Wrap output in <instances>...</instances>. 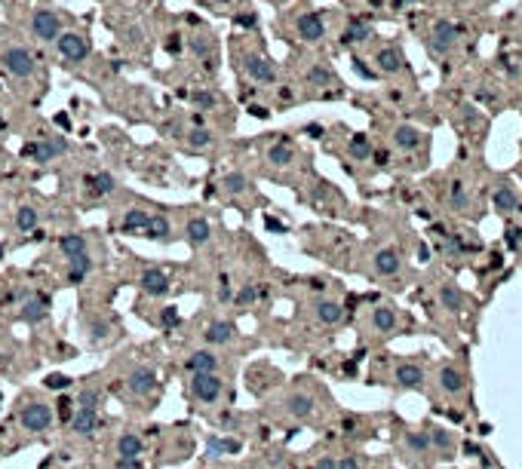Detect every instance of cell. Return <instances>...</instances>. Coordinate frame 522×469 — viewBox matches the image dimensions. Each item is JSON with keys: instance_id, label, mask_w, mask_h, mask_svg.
<instances>
[{"instance_id": "52", "label": "cell", "mask_w": 522, "mask_h": 469, "mask_svg": "<svg viewBox=\"0 0 522 469\" xmlns=\"http://www.w3.org/2000/svg\"><path fill=\"white\" fill-rule=\"evenodd\" d=\"M218 298L230 301V279H228V276H221V279H218Z\"/></svg>"}, {"instance_id": "55", "label": "cell", "mask_w": 522, "mask_h": 469, "mask_svg": "<svg viewBox=\"0 0 522 469\" xmlns=\"http://www.w3.org/2000/svg\"><path fill=\"white\" fill-rule=\"evenodd\" d=\"M316 469H338V460H335V457H323L320 464H316Z\"/></svg>"}, {"instance_id": "12", "label": "cell", "mask_w": 522, "mask_h": 469, "mask_svg": "<svg viewBox=\"0 0 522 469\" xmlns=\"http://www.w3.org/2000/svg\"><path fill=\"white\" fill-rule=\"evenodd\" d=\"M393 378H396V384H400V387L421 389V387H424V368H421L418 362H400Z\"/></svg>"}, {"instance_id": "61", "label": "cell", "mask_w": 522, "mask_h": 469, "mask_svg": "<svg viewBox=\"0 0 522 469\" xmlns=\"http://www.w3.org/2000/svg\"><path fill=\"white\" fill-rule=\"evenodd\" d=\"M215 3H228V0H215Z\"/></svg>"}, {"instance_id": "51", "label": "cell", "mask_w": 522, "mask_h": 469, "mask_svg": "<svg viewBox=\"0 0 522 469\" xmlns=\"http://www.w3.org/2000/svg\"><path fill=\"white\" fill-rule=\"evenodd\" d=\"M114 469H142V460L138 457H120Z\"/></svg>"}, {"instance_id": "6", "label": "cell", "mask_w": 522, "mask_h": 469, "mask_svg": "<svg viewBox=\"0 0 522 469\" xmlns=\"http://www.w3.org/2000/svg\"><path fill=\"white\" fill-rule=\"evenodd\" d=\"M243 68H246V74L252 77L255 83H274L276 80L274 62H270L268 56H261V52H249V56H243Z\"/></svg>"}, {"instance_id": "7", "label": "cell", "mask_w": 522, "mask_h": 469, "mask_svg": "<svg viewBox=\"0 0 522 469\" xmlns=\"http://www.w3.org/2000/svg\"><path fill=\"white\" fill-rule=\"evenodd\" d=\"M221 387H224V380L218 378L215 371H209V374H194V380H191V389H194V396L200 402H215L218 396H221Z\"/></svg>"}, {"instance_id": "8", "label": "cell", "mask_w": 522, "mask_h": 469, "mask_svg": "<svg viewBox=\"0 0 522 469\" xmlns=\"http://www.w3.org/2000/svg\"><path fill=\"white\" fill-rule=\"evenodd\" d=\"M19 420H22V426L28 429V433H43V429H50V424H52V411H50V405L34 402V405L25 408Z\"/></svg>"}, {"instance_id": "34", "label": "cell", "mask_w": 522, "mask_h": 469, "mask_svg": "<svg viewBox=\"0 0 522 469\" xmlns=\"http://www.w3.org/2000/svg\"><path fill=\"white\" fill-rule=\"evenodd\" d=\"M406 451L415 454V457H427V454L433 451L427 433H406Z\"/></svg>"}, {"instance_id": "36", "label": "cell", "mask_w": 522, "mask_h": 469, "mask_svg": "<svg viewBox=\"0 0 522 469\" xmlns=\"http://www.w3.org/2000/svg\"><path fill=\"white\" fill-rule=\"evenodd\" d=\"M117 454H120V457H138V454H142V439H138L135 433H123L120 439H117Z\"/></svg>"}, {"instance_id": "47", "label": "cell", "mask_w": 522, "mask_h": 469, "mask_svg": "<svg viewBox=\"0 0 522 469\" xmlns=\"http://www.w3.org/2000/svg\"><path fill=\"white\" fill-rule=\"evenodd\" d=\"M160 322H163L166 328H175V325H178V310H175V307H163Z\"/></svg>"}, {"instance_id": "40", "label": "cell", "mask_w": 522, "mask_h": 469, "mask_svg": "<svg viewBox=\"0 0 522 469\" xmlns=\"http://www.w3.org/2000/svg\"><path fill=\"white\" fill-rule=\"evenodd\" d=\"M188 144H191L194 150H206L209 144H213V132L203 129V126H194V129L188 132Z\"/></svg>"}, {"instance_id": "17", "label": "cell", "mask_w": 522, "mask_h": 469, "mask_svg": "<svg viewBox=\"0 0 522 469\" xmlns=\"http://www.w3.org/2000/svg\"><path fill=\"white\" fill-rule=\"evenodd\" d=\"M184 365H188V371H194V374H209L218 368V356L209 353V350H197V353H191V359L184 362Z\"/></svg>"}, {"instance_id": "56", "label": "cell", "mask_w": 522, "mask_h": 469, "mask_svg": "<svg viewBox=\"0 0 522 469\" xmlns=\"http://www.w3.org/2000/svg\"><path fill=\"white\" fill-rule=\"evenodd\" d=\"M105 334H108V328H105V325H98V322H96V325H92V341H102Z\"/></svg>"}, {"instance_id": "9", "label": "cell", "mask_w": 522, "mask_h": 469, "mask_svg": "<svg viewBox=\"0 0 522 469\" xmlns=\"http://www.w3.org/2000/svg\"><path fill=\"white\" fill-rule=\"evenodd\" d=\"M157 384V371L151 365H135L127 378V389L132 396H148Z\"/></svg>"}, {"instance_id": "22", "label": "cell", "mask_w": 522, "mask_h": 469, "mask_svg": "<svg viewBox=\"0 0 522 469\" xmlns=\"http://www.w3.org/2000/svg\"><path fill=\"white\" fill-rule=\"evenodd\" d=\"M286 411L292 414V417L305 420V417H310V414H314V399H310V396H305V393H292V396L286 399Z\"/></svg>"}, {"instance_id": "60", "label": "cell", "mask_w": 522, "mask_h": 469, "mask_svg": "<svg viewBox=\"0 0 522 469\" xmlns=\"http://www.w3.org/2000/svg\"><path fill=\"white\" fill-rule=\"evenodd\" d=\"M0 129H6V120H3V114H0Z\"/></svg>"}, {"instance_id": "23", "label": "cell", "mask_w": 522, "mask_h": 469, "mask_svg": "<svg viewBox=\"0 0 522 469\" xmlns=\"http://www.w3.org/2000/svg\"><path fill=\"white\" fill-rule=\"evenodd\" d=\"M249 187H252V181H249V175H243V172H228V175L221 178V194H228V196L246 194Z\"/></svg>"}, {"instance_id": "49", "label": "cell", "mask_w": 522, "mask_h": 469, "mask_svg": "<svg viewBox=\"0 0 522 469\" xmlns=\"http://www.w3.org/2000/svg\"><path fill=\"white\" fill-rule=\"evenodd\" d=\"M56 408H58V417H62V420H68V424H71V417H74V411H71V408H74V405H71L68 399H62Z\"/></svg>"}, {"instance_id": "13", "label": "cell", "mask_w": 522, "mask_h": 469, "mask_svg": "<svg viewBox=\"0 0 522 469\" xmlns=\"http://www.w3.org/2000/svg\"><path fill=\"white\" fill-rule=\"evenodd\" d=\"M314 316L323 322V325H338V322L345 319V307H341L338 301H316Z\"/></svg>"}, {"instance_id": "38", "label": "cell", "mask_w": 522, "mask_h": 469, "mask_svg": "<svg viewBox=\"0 0 522 469\" xmlns=\"http://www.w3.org/2000/svg\"><path fill=\"white\" fill-rule=\"evenodd\" d=\"M347 150H350L354 160H369V157H372V141H369L366 135H354L347 144Z\"/></svg>"}, {"instance_id": "28", "label": "cell", "mask_w": 522, "mask_h": 469, "mask_svg": "<svg viewBox=\"0 0 522 469\" xmlns=\"http://www.w3.org/2000/svg\"><path fill=\"white\" fill-rule=\"evenodd\" d=\"M427 439H431V448H433V451H442V454L455 451V435L448 433V429H442V426L427 429Z\"/></svg>"}, {"instance_id": "57", "label": "cell", "mask_w": 522, "mask_h": 469, "mask_svg": "<svg viewBox=\"0 0 522 469\" xmlns=\"http://www.w3.org/2000/svg\"><path fill=\"white\" fill-rule=\"evenodd\" d=\"M249 114L259 117V120H264V117H268V108H261V104H252V108H249Z\"/></svg>"}, {"instance_id": "16", "label": "cell", "mask_w": 522, "mask_h": 469, "mask_svg": "<svg viewBox=\"0 0 522 469\" xmlns=\"http://www.w3.org/2000/svg\"><path fill=\"white\" fill-rule=\"evenodd\" d=\"M142 288L151 295V298H163V295H169V279H166V273H160V270H144Z\"/></svg>"}, {"instance_id": "41", "label": "cell", "mask_w": 522, "mask_h": 469, "mask_svg": "<svg viewBox=\"0 0 522 469\" xmlns=\"http://www.w3.org/2000/svg\"><path fill=\"white\" fill-rule=\"evenodd\" d=\"M102 405V393H98V389H80V393H77V408H89V411H96V408Z\"/></svg>"}, {"instance_id": "42", "label": "cell", "mask_w": 522, "mask_h": 469, "mask_svg": "<svg viewBox=\"0 0 522 469\" xmlns=\"http://www.w3.org/2000/svg\"><path fill=\"white\" fill-rule=\"evenodd\" d=\"M209 451L213 454H237L240 451V442L237 439H209Z\"/></svg>"}, {"instance_id": "24", "label": "cell", "mask_w": 522, "mask_h": 469, "mask_svg": "<svg viewBox=\"0 0 522 469\" xmlns=\"http://www.w3.org/2000/svg\"><path fill=\"white\" fill-rule=\"evenodd\" d=\"M375 65H378V71H384V74H396V71L402 68V58L393 46H384V49L375 52Z\"/></svg>"}, {"instance_id": "32", "label": "cell", "mask_w": 522, "mask_h": 469, "mask_svg": "<svg viewBox=\"0 0 522 469\" xmlns=\"http://www.w3.org/2000/svg\"><path fill=\"white\" fill-rule=\"evenodd\" d=\"M22 319L37 325V322L46 319V298H28L22 304Z\"/></svg>"}, {"instance_id": "44", "label": "cell", "mask_w": 522, "mask_h": 469, "mask_svg": "<svg viewBox=\"0 0 522 469\" xmlns=\"http://www.w3.org/2000/svg\"><path fill=\"white\" fill-rule=\"evenodd\" d=\"M191 98H194V104H197L200 111H209V108L215 104V95H213V92H206V89H197Z\"/></svg>"}, {"instance_id": "43", "label": "cell", "mask_w": 522, "mask_h": 469, "mask_svg": "<svg viewBox=\"0 0 522 469\" xmlns=\"http://www.w3.org/2000/svg\"><path fill=\"white\" fill-rule=\"evenodd\" d=\"M43 384H46V389H68L74 380H71L68 374H46Z\"/></svg>"}, {"instance_id": "59", "label": "cell", "mask_w": 522, "mask_h": 469, "mask_svg": "<svg viewBox=\"0 0 522 469\" xmlns=\"http://www.w3.org/2000/svg\"><path fill=\"white\" fill-rule=\"evenodd\" d=\"M516 242H519V230L510 227V246H516Z\"/></svg>"}, {"instance_id": "20", "label": "cell", "mask_w": 522, "mask_h": 469, "mask_svg": "<svg viewBox=\"0 0 522 469\" xmlns=\"http://www.w3.org/2000/svg\"><path fill=\"white\" fill-rule=\"evenodd\" d=\"M439 301H442V307L448 310V313H461L464 310V292H461L458 286H452V282H446V286H439Z\"/></svg>"}, {"instance_id": "10", "label": "cell", "mask_w": 522, "mask_h": 469, "mask_svg": "<svg viewBox=\"0 0 522 469\" xmlns=\"http://www.w3.org/2000/svg\"><path fill=\"white\" fill-rule=\"evenodd\" d=\"M295 28H298L301 41H307V43H320L323 34H326V25H323V19L316 16V12H305V16H298Z\"/></svg>"}, {"instance_id": "19", "label": "cell", "mask_w": 522, "mask_h": 469, "mask_svg": "<svg viewBox=\"0 0 522 469\" xmlns=\"http://www.w3.org/2000/svg\"><path fill=\"white\" fill-rule=\"evenodd\" d=\"M396 310L393 307H375L372 310V328L378 334H391V332H396Z\"/></svg>"}, {"instance_id": "31", "label": "cell", "mask_w": 522, "mask_h": 469, "mask_svg": "<svg viewBox=\"0 0 522 469\" xmlns=\"http://www.w3.org/2000/svg\"><path fill=\"white\" fill-rule=\"evenodd\" d=\"M234 334H237V328L230 325V322H224V319H218V322H213V325L206 328V341L209 343H230L234 341Z\"/></svg>"}, {"instance_id": "14", "label": "cell", "mask_w": 522, "mask_h": 469, "mask_svg": "<svg viewBox=\"0 0 522 469\" xmlns=\"http://www.w3.org/2000/svg\"><path fill=\"white\" fill-rule=\"evenodd\" d=\"M98 426H102V417H98V411H89V408H77V414L71 417V429L80 435H92Z\"/></svg>"}, {"instance_id": "1", "label": "cell", "mask_w": 522, "mask_h": 469, "mask_svg": "<svg viewBox=\"0 0 522 469\" xmlns=\"http://www.w3.org/2000/svg\"><path fill=\"white\" fill-rule=\"evenodd\" d=\"M0 65H3L6 74L19 77V80H25V77H31L37 71L34 56H31L25 46H6L3 56H0Z\"/></svg>"}, {"instance_id": "26", "label": "cell", "mask_w": 522, "mask_h": 469, "mask_svg": "<svg viewBox=\"0 0 522 469\" xmlns=\"http://www.w3.org/2000/svg\"><path fill=\"white\" fill-rule=\"evenodd\" d=\"M151 221V212H144V209H129L127 215H123V233H142L144 227H148Z\"/></svg>"}, {"instance_id": "21", "label": "cell", "mask_w": 522, "mask_h": 469, "mask_svg": "<svg viewBox=\"0 0 522 469\" xmlns=\"http://www.w3.org/2000/svg\"><path fill=\"white\" fill-rule=\"evenodd\" d=\"M184 233H188V240L194 242V246H206V242L213 240V227H209L206 218H191Z\"/></svg>"}, {"instance_id": "3", "label": "cell", "mask_w": 522, "mask_h": 469, "mask_svg": "<svg viewBox=\"0 0 522 469\" xmlns=\"http://www.w3.org/2000/svg\"><path fill=\"white\" fill-rule=\"evenodd\" d=\"M31 34L43 43L58 41V34H62V16L56 10H37L31 16Z\"/></svg>"}, {"instance_id": "58", "label": "cell", "mask_w": 522, "mask_h": 469, "mask_svg": "<svg viewBox=\"0 0 522 469\" xmlns=\"http://www.w3.org/2000/svg\"><path fill=\"white\" fill-rule=\"evenodd\" d=\"M240 25H249V28H252V25H255V16H252V12H243V16H240Z\"/></svg>"}, {"instance_id": "37", "label": "cell", "mask_w": 522, "mask_h": 469, "mask_svg": "<svg viewBox=\"0 0 522 469\" xmlns=\"http://www.w3.org/2000/svg\"><path fill=\"white\" fill-rule=\"evenodd\" d=\"M89 187H92V194L108 196V194H114L117 181H114V175H108V172H98V175L89 178Z\"/></svg>"}, {"instance_id": "5", "label": "cell", "mask_w": 522, "mask_h": 469, "mask_svg": "<svg viewBox=\"0 0 522 469\" xmlns=\"http://www.w3.org/2000/svg\"><path fill=\"white\" fill-rule=\"evenodd\" d=\"M458 34H461L458 25L448 22V19H439V22L433 25V31H431V41H427L431 56H446V52L455 46V41H458Z\"/></svg>"}, {"instance_id": "30", "label": "cell", "mask_w": 522, "mask_h": 469, "mask_svg": "<svg viewBox=\"0 0 522 469\" xmlns=\"http://www.w3.org/2000/svg\"><path fill=\"white\" fill-rule=\"evenodd\" d=\"M292 160H295V150L289 141H276L268 148V163H274V166H289Z\"/></svg>"}, {"instance_id": "27", "label": "cell", "mask_w": 522, "mask_h": 469, "mask_svg": "<svg viewBox=\"0 0 522 469\" xmlns=\"http://www.w3.org/2000/svg\"><path fill=\"white\" fill-rule=\"evenodd\" d=\"M375 270H378L381 276H393L396 270H400V255H396L393 249H381V252H375Z\"/></svg>"}, {"instance_id": "48", "label": "cell", "mask_w": 522, "mask_h": 469, "mask_svg": "<svg viewBox=\"0 0 522 469\" xmlns=\"http://www.w3.org/2000/svg\"><path fill=\"white\" fill-rule=\"evenodd\" d=\"M255 295H259V292H255V286H243L240 295H237V304H240V307H243V304H252Z\"/></svg>"}, {"instance_id": "46", "label": "cell", "mask_w": 522, "mask_h": 469, "mask_svg": "<svg viewBox=\"0 0 522 469\" xmlns=\"http://www.w3.org/2000/svg\"><path fill=\"white\" fill-rule=\"evenodd\" d=\"M366 37H369V28H366V25H350V31H347V34H345V41H366Z\"/></svg>"}, {"instance_id": "29", "label": "cell", "mask_w": 522, "mask_h": 469, "mask_svg": "<svg viewBox=\"0 0 522 469\" xmlns=\"http://www.w3.org/2000/svg\"><path fill=\"white\" fill-rule=\"evenodd\" d=\"M393 141H396V148H402V150H415V148H421V132L415 126H396Z\"/></svg>"}, {"instance_id": "11", "label": "cell", "mask_w": 522, "mask_h": 469, "mask_svg": "<svg viewBox=\"0 0 522 469\" xmlns=\"http://www.w3.org/2000/svg\"><path fill=\"white\" fill-rule=\"evenodd\" d=\"M436 384H439V389L446 396H458V393H464V374L458 371V365H442L439 368V374H436Z\"/></svg>"}, {"instance_id": "4", "label": "cell", "mask_w": 522, "mask_h": 469, "mask_svg": "<svg viewBox=\"0 0 522 469\" xmlns=\"http://www.w3.org/2000/svg\"><path fill=\"white\" fill-rule=\"evenodd\" d=\"M58 52H62V58H68V62H83V58L92 52V43L89 37L83 34V31H65V34H58Z\"/></svg>"}, {"instance_id": "39", "label": "cell", "mask_w": 522, "mask_h": 469, "mask_svg": "<svg viewBox=\"0 0 522 469\" xmlns=\"http://www.w3.org/2000/svg\"><path fill=\"white\" fill-rule=\"evenodd\" d=\"M448 203H452L455 212H464L467 206H470V196H467V187L461 181L452 184V190H448Z\"/></svg>"}, {"instance_id": "18", "label": "cell", "mask_w": 522, "mask_h": 469, "mask_svg": "<svg viewBox=\"0 0 522 469\" xmlns=\"http://www.w3.org/2000/svg\"><path fill=\"white\" fill-rule=\"evenodd\" d=\"M494 209L498 212H519V196H516V190L510 187V184H498V190H494Z\"/></svg>"}, {"instance_id": "54", "label": "cell", "mask_w": 522, "mask_h": 469, "mask_svg": "<svg viewBox=\"0 0 522 469\" xmlns=\"http://www.w3.org/2000/svg\"><path fill=\"white\" fill-rule=\"evenodd\" d=\"M338 469H360L356 457H338Z\"/></svg>"}, {"instance_id": "35", "label": "cell", "mask_w": 522, "mask_h": 469, "mask_svg": "<svg viewBox=\"0 0 522 469\" xmlns=\"http://www.w3.org/2000/svg\"><path fill=\"white\" fill-rule=\"evenodd\" d=\"M89 267H92V258H89V255H77V258H71V267H68V282H71V286H77V282L87 279Z\"/></svg>"}, {"instance_id": "53", "label": "cell", "mask_w": 522, "mask_h": 469, "mask_svg": "<svg viewBox=\"0 0 522 469\" xmlns=\"http://www.w3.org/2000/svg\"><path fill=\"white\" fill-rule=\"evenodd\" d=\"M354 71H356V74H360V77H366V80H375V71H369L366 65L360 62V58H356V62H354Z\"/></svg>"}, {"instance_id": "15", "label": "cell", "mask_w": 522, "mask_h": 469, "mask_svg": "<svg viewBox=\"0 0 522 469\" xmlns=\"http://www.w3.org/2000/svg\"><path fill=\"white\" fill-rule=\"evenodd\" d=\"M142 233L148 236V240H154V242H169L173 240V224H169L166 215H151L148 227H144Z\"/></svg>"}, {"instance_id": "25", "label": "cell", "mask_w": 522, "mask_h": 469, "mask_svg": "<svg viewBox=\"0 0 522 469\" xmlns=\"http://www.w3.org/2000/svg\"><path fill=\"white\" fill-rule=\"evenodd\" d=\"M58 249H62V255L68 258H77V255H87V236L80 233H65L62 240H58Z\"/></svg>"}, {"instance_id": "45", "label": "cell", "mask_w": 522, "mask_h": 469, "mask_svg": "<svg viewBox=\"0 0 522 469\" xmlns=\"http://www.w3.org/2000/svg\"><path fill=\"white\" fill-rule=\"evenodd\" d=\"M307 80H310V83H332V80H335V77H332V74H329V71H326V68H310V74H307Z\"/></svg>"}, {"instance_id": "33", "label": "cell", "mask_w": 522, "mask_h": 469, "mask_svg": "<svg viewBox=\"0 0 522 469\" xmlns=\"http://www.w3.org/2000/svg\"><path fill=\"white\" fill-rule=\"evenodd\" d=\"M37 224H41V212H37L34 206H22L16 212V227L22 230V233H34Z\"/></svg>"}, {"instance_id": "2", "label": "cell", "mask_w": 522, "mask_h": 469, "mask_svg": "<svg viewBox=\"0 0 522 469\" xmlns=\"http://www.w3.org/2000/svg\"><path fill=\"white\" fill-rule=\"evenodd\" d=\"M68 154V141L58 135H50V138H41V141H31L22 148V157L25 160H34V163H52L56 157Z\"/></svg>"}, {"instance_id": "50", "label": "cell", "mask_w": 522, "mask_h": 469, "mask_svg": "<svg viewBox=\"0 0 522 469\" xmlns=\"http://www.w3.org/2000/svg\"><path fill=\"white\" fill-rule=\"evenodd\" d=\"M191 49H194L197 56H206V52H209V41H206V37H194V41H191Z\"/></svg>"}]
</instances>
